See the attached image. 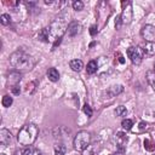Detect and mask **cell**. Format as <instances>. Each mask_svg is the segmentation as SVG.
Instances as JSON below:
<instances>
[{"label":"cell","instance_id":"cell-1","mask_svg":"<svg viewBox=\"0 0 155 155\" xmlns=\"http://www.w3.org/2000/svg\"><path fill=\"white\" fill-rule=\"evenodd\" d=\"M10 64L18 71H28L34 68L36 64V59L27 53L23 48H18L10 54Z\"/></svg>","mask_w":155,"mask_h":155},{"label":"cell","instance_id":"cell-2","mask_svg":"<svg viewBox=\"0 0 155 155\" xmlns=\"http://www.w3.org/2000/svg\"><path fill=\"white\" fill-rule=\"evenodd\" d=\"M48 30H50V41H53L52 50H54L56 46L59 45L65 31L68 30V23L63 17H58L50 24Z\"/></svg>","mask_w":155,"mask_h":155},{"label":"cell","instance_id":"cell-3","mask_svg":"<svg viewBox=\"0 0 155 155\" xmlns=\"http://www.w3.org/2000/svg\"><path fill=\"white\" fill-rule=\"evenodd\" d=\"M39 128L35 124H27L24 125L17 133V142L21 145L30 147L38 138Z\"/></svg>","mask_w":155,"mask_h":155},{"label":"cell","instance_id":"cell-4","mask_svg":"<svg viewBox=\"0 0 155 155\" xmlns=\"http://www.w3.org/2000/svg\"><path fill=\"white\" fill-rule=\"evenodd\" d=\"M91 133L87 131H80L76 133V136L74 137V149L78 151H82L84 149H86L90 144H91Z\"/></svg>","mask_w":155,"mask_h":155},{"label":"cell","instance_id":"cell-5","mask_svg":"<svg viewBox=\"0 0 155 155\" xmlns=\"http://www.w3.org/2000/svg\"><path fill=\"white\" fill-rule=\"evenodd\" d=\"M127 56L133 64L138 65L142 63V61L144 58V51L140 46H131L127 48Z\"/></svg>","mask_w":155,"mask_h":155},{"label":"cell","instance_id":"cell-6","mask_svg":"<svg viewBox=\"0 0 155 155\" xmlns=\"http://www.w3.org/2000/svg\"><path fill=\"white\" fill-rule=\"evenodd\" d=\"M122 5H124V8H122V12L120 15L122 24H130L131 21H132V17H133L132 2L131 1H126V2H122Z\"/></svg>","mask_w":155,"mask_h":155},{"label":"cell","instance_id":"cell-7","mask_svg":"<svg viewBox=\"0 0 155 155\" xmlns=\"http://www.w3.org/2000/svg\"><path fill=\"white\" fill-rule=\"evenodd\" d=\"M140 35L145 42H155V25L145 24L140 30Z\"/></svg>","mask_w":155,"mask_h":155},{"label":"cell","instance_id":"cell-8","mask_svg":"<svg viewBox=\"0 0 155 155\" xmlns=\"http://www.w3.org/2000/svg\"><path fill=\"white\" fill-rule=\"evenodd\" d=\"M21 80H22V75H21V73H19L18 70H12V71H10V73L7 74L6 84H7V86L11 88V87H13V86L19 85Z\"/></svg>","mask_w":155,"mask_h":155},{"label":"cell","instance_id":"cell-9","mask_svg":"<svg viewBox=\"0 0 155 155\" xmlns=\"http://www.w3.org/2000/svg\"><path fill=\"white\" fill-rule=\"evenodd\" d=\"M80 31H81V24H80L78 21H71V22L68 24V30H67V33H68V35H69L70 38L76 36Z\"/></svg>","mask_w":155,"mask_h":155},{"label":"cell","instance_id":"cell-10","mask_svg":"<svg viewBox=\"0 0 155 155\" xmlns=\"http://www.w3.org/2000/svg\"><path fill=\"white\" fill-rule=\"evenodd\" d=\"M128 138L127 134L125 132H117L115 134V143H116V148H126V143H127Z\"/></svg>","mask_w":155,"mask_h":155},{"label":"cell","instance_id":"cell-11","mask_svg":"<svg viewBox=\"0 0 155 155\" xmlns=\"http://www.w3.org/2000/svg\"><path fill=\"white\" fill-rule=\"evenodd\" d=\"M15 155H45L41 150L36 149V148H25V149H19L15 153Z\"/></svg>","mask_w":155,"mask_h":155},{"label":"cell","instance_id":"cell-12","mask_svg":"<svg viewBox=\"0 0 155 155\" xmlns=\"http://www.w3.org/2000/svg\"><path fill=\"white\" fill-rule=\"evenodd\" d=\"M11 139H12L11 132L8 130H6V128H1L0 130V143H1V145L6 147L11 142Z\"/></svg>","mask_w":155,"mask_h":155},{"label":"cell","instance_id":"cell-13","mask_svg":"<svg viewBox=\"0 0 155 155\" xmlns=\"http://www.w3.org/2000/svg\"><path fill=\"white\" fill-rule=\"evenodd\" d=\"M69 133H70V130L67 128L65 126H58L53 130V137L58 138V139H62V138L67 137Z\"/></svg>","mask_w":155,"mask_h":155},{"label":"cell","instance_id":"cell-14","mask_svg":"<svg viewBox=\"0 0 155 155\" xmlns=\"http://www.w3.org/2000/svg\"><path fill=\"white\" fill-rule=\"evenodd\" d=\"M122 91H124L122 85H113L107 90V96H108V98H113V97H116L117 94H120Z\"/></svg>","mask_w":155,"mask_h":155},{"label":"cell","instance_id":"cell-15","mask_svg":"<svg viewBox=\"0 0 155 155\" xmlns=\"http://www.w3.org/2000/svg\"><path fill=\"white\" fill-rule=\"evenodd\" d=\"M38 38L42 42H48L50 41V30H48V28L40 29L39 33H38Z\"/></svg>","mask_w":155,"mask_h":155},{"label":"cell","instance_id":"cell-16","mask_svg":"<svg viewBox=\"0 0 155 155\" xmlns=\"http://www.w3.org/2000/svg\"><path fill=\"white\" fill-rule=\"evenodd\" d=\"M69 67L71 68V70L74 71H80L84 68V63L81 59H71L69 62Z\"/></svg>","mask_w":155,"mask_h":155},{"label":"cell","instance_id":"cell-17","mask_svg":"<svg viewBox=\"0 0 155 155\" xmlns=\"http://www.w3.org/2000/svg\"><path fill=\"white\" fill-rule=\"evenodd\" d=\"M47 78H48V80L52 81V82L58 81V79H59V73H58V70H57L56 68H50V69L47 70Z\"/></svg>","mask_w":155,"mask_h":155},{"label":"cell","instance_id":"cell-18","mask_svg":"<svg viewBox=\"0 0 155 155\" xmlns=\"http://www.w3.org/2000/svg\"><path fill=\"white\" fill-rule=\"evenodd\" d=\"M98 70V63L96 61H90L87 63V67H86V71L88 75H93L94 73H97Z\"/></svg>","mask_w":155,"mask_h":155},{"label":"cell","instance_id":"cell-19","mask_svg":"<svg viewBox=\"0 0 155 155\" xmlns=\"http://www.w3.org/2000/svg\"><path fill=\"white\" fill-rule=\"evenodd\" d=\"M142 48H143L144 53H147L149 56H154L155 54V42H145Z\"/></svg>","mask_w":155,"mask_h":155},{"label":"cell","instance_id":"cell-20","mask_svg":"<svg viewBox=\"0 0 155 155\" xmlns=\"http://www.w3.org/2000/svg\"><path fill=\"white\" fill-rule=\"evenodd\" d=\"M97 153H98L97 144H90L86 149H84L81 151V155H96Z\"/></svg>","mask_w":155,"mask_h":155},{"label":"cell","instance_id":"cell-21","mask_svg":"<svg viewBox=\"0 0 155 155\" xmlns=\"http://www.w3.org/2000/svg\"><path fill=\"white\" fill-rule=\"evenodd\" d=\"M67 147L63 143H56L54 144V155H65Z\"/></svg>","mask_w":155,"mask_h":155},{"label":"cell","instance_id":"cell-22","mask_svg":"<svg viewBox=\"0 0 155 155\" xmlns=\"http://www.w3.org/2000/svg\"><path fill=\"white\" fill-rule=\"evenodd\" d=\"M147 81L149 82V85L153 87V90L155 91V71L154 70H149L147 71Z\"/></svg>","mask_w":155,"mask_h":155},{"label":"cell","instance_id":"cell-23","mask_svg":"<svg viewBox=\"0 0 155 155\" xmlns=\"http://www.w3.org/2000/svg\"><path fill=\"white\" fill-rule=\"evenodd\" d=\"M1 103H2V107L8 108V107H11V104L13 103V99H12V97H10L8 94H5V96L2 97Z\"/></svg>","mask_w":155,"mask_h":155},{"label":"cell","instance_id":"cell-24","mask_svg":"<svg viewBox=\"0 0 155 155\" xmlns=\"http://www.w3.org/2000/svg\"><path fill=\"white\" fill-rule=\"evenodd\" d=\"M121 126H122L124 130L128 131V130L132 128V126H133V121H132L131 119H124L122 122H121Z\"/></svg>","mask_w":155,"mask_h":155},{"label":"cell","instance_id":"cell-25","mask_svg":"<svg viewBox=\"0 0 155 155\" xmlns=\"http://www.w3.org/2000/svg\"><path fill=\"white\" fill-rule=\"evenodd\" d=\"M126 114H127V109L124 105H119L115 109V115L116 116H126Z\"/></svg>","mask_w":155,"mask_h":155},{"label":"cell","instance_id":"cell-26","mask_svg":"<svg viewBox=\"0 0 155 155\" xmlns=\"http://www.w3.org/2000/svg\"><path fill=\"white\" fill-rule=\"evenodd\" d=\"M0 22H1L2 25H8V24L11 23V17H10V15L2 13V15L0 16Z\"/></svg>","mask_w":155,"mask_h":155},{"label":"cell","instance_id":"cell-27","mask_svg":"<svg viewBox=\"0 0 155 155\" xmlns=\"http://www.w3.org/2000/svg\"><path fill=\"white\" fill-rule=\"evenodd\" d=\"M71 6H73V8H74L75 11H81V10L84 8V2L80 1V0H75V1H73Z\"/></svg>","mask_w":155,"mask_h":155},{"label":"cell","instance_id":"cell-28","mask_svg":"<svg viewBox=\"0 0 155 155\" xmlns=\"http://www.w3.org/2000/svg\"><path fill=\"white\" fill-rule=\"evenodd\" d=\"M144 149L149 150V151H153V150H155V144L153 142H150L149 139H145L144 140Z\"/></svg>","mask_w":155,"mask_h":155},{"label":"cell","instance_id":"cell-29","mask_svg":"<svg viewBox=\"0 0 155 155\" xmlns=\"http://www.w3.org/2000/svg\"><path fill=\"white\" fill-rule=\"evenodd\" d=\"M82 110H84V113L87 115V116H92V114H93V111H92V109H91V107L86 103V104H84V107H82Z\"/></svg>","mask_w":155,"mask_h":155},{"label":"cell","instance_id":"cell-30","mask_svg":"<svg viewBox=\"0 0 155 155\" xmlns=\"http://www.w3.org/2000/svg\"><path fill=\"white\" fill-rule=\"evenodd\" d=\"M11 92H12V94H15V96H18V94L21 93V87H19V85L11 87Z\"/></svg>","mask_w":155,"mask_h":155},{"label":"cell","instance_id":"cell-31","mask_svg":"<svg viewBox=\"0 0 155 155\" xmlns=\"http://www.w3.org/2000/svg\"><path fill=\"white\" fill-rule=\"evenodd\" d=\"M97 33H98V28H97V25H96V24L91 25V27H90V34H91L92 36H94Z\"/></svg>","mask_w":155,"mask_h":155},{"label":"cell","instance_id":"cell-32","mask_svg":"<svg viewBox=\"0 0 155 155\" xmlns=\"http://www.w3.org/2000/svg\"><path fill=\"white\" fill-rule=\"evenodd\" d=\"M122 25V21H121V17L120 16H117L116 17V21H115V28L116 29H120V27Z\"/></svg>","mask_w":155,"mask_h":155},{"label":"cell","instance_id":"cell-33","mask_svg":"<svg viewBox=\"0 0 155 155\" xmlns=\"http://www.w3.org/2000/svg\"><path fill=\"white\" fill-rule=\"evenodd\" d=\"M125 151H126V148H116V151L114 155H125Z\"/></svg>","mask_w":155,"mask_h":155},{"label":"cell","instance_id":"cell-34","mask_svg":"<svg viewBox=\"0 0 155 155\" xmlns=\"http://www.w3.org/2000/svg\"><path fill=\"white\" fill-rule=\"evenodd\" d=\"M147 128V124L144 122V121H140L139 122V131H143V130H145Z\"/></svg>","mask_w":155,"mask_h":155},{"label":"cell","instance_id":"cell-35","mask_svg":"<svg viewBox=\"0 0 155 155\" xmlns=\"http://www.w3.org/2000/svg\"><path fill=\"white\" fill-rule=\"evenodd\" d=\"M117 57H119V62H120L121 64H124V63H125V59H124V56H122L121 53H117Z\"/></svg>","mask_w":155,"mask_h":155},{"label":"cell","instance_id":"cell-36","mask_svg":"<svg viewBox=\"0 0 155 155\" xmlns=\"http://www.w3.org/2000/svg\"><path fill=\"white\" fill-rule=\"evenodd\" d=\"M0 155H6V154H4V153H1V154H0Z\"/></svg>","mask_w":155,"mask_h":155},{"label":"cell","instance_id":"cell-37","mask_svg":"<svg viewBox=\"0 0 155 155\" xmlns=\"http://www.w3.org/2000/svg\"><path fill=\"white\" fill-rule=\"evenodd\" d=\"M154 71H155V64H154Z\"/></svg>","mask_w":155,"mask_h":155}]
</instances>
